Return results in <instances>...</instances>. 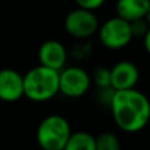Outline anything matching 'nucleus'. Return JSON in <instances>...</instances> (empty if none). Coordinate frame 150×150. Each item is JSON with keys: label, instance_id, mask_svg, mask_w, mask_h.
Instances as JSON below:
<instances>
[{"label": "nucleus", "instance_id": "obj_1", "mask_svg": "<svg viewBox=\"0 0 150 150\" xmlns=\"http://www.w3.org/2000/svg\"><path fill=\"white\" fill-rule=\"evenodd\" d=\"M109 109L116 125L127 133L140 132L150 121V100L136 88L115 91Z\"/></svg>", "mask_w": 150, "mask_h": 150}, {"label": "nucleus", "instance_id": "obj_2", "mask_svg": "<svg viewBox=\"0 0 150 150\" xmlns=\"http://www.w3.org/2000/svg\"><path fill=\"white\" fill-rule=\"evenodd\" d=\"M24 96L36 103H44L59 93V71L47 69L45 66H34L25 75Z\"/></svg>", "mask_w": 150, "mask_h": 150}, {"label": "nucleus", "instance_id": "obj_3", "mask_svg": "<svg viewBox=\"0 0 150 150\" xmlns=\"http://www.w3.org/2000/svg\"><path fill=\"white\" fill-rule=\"evenodd\" d=\"M71 133L70 122L66 117L49 115L40 122L36 140L42 150H63Z\"/></svg>", "mask_w": 150, "mask_h": 150}, {"label": "nucleus", "instance_id": "obj_4", "mask_svg": "<svg viewBox=\"0 0 150 150\" xmlns=\"http://www.w3.org/2000/svg\"><path fill=\"white\" fill-rule=\"evenodd\" d=\"M98 34L101 45L109 50L124 49L133 40L130 24L119 16H115L104 21L99 26Z\"/></svg>", "mask_w": 150, "mask_h": 150}, {"label": "nucleus", "instance_id": "obj_5", "mask_svg": "<svg viewBox=\"0 0 150 150\" xmlns=\"http://www.w3.org/2000/svg\"><path fill=\"white\" fill-rule=\"evenodd\" d=\"M99 20L95 12L82 8H75L66 15L63 20V28L69 36L76 40L90 38L99 30Z\"/></svg>", "mask_w": 150, "mask_h": 150}, {"label": "nucleus", "instance_id": "obj_6", "mask_svg": "<svg viewBox=\"0 0 150 150\" xmlns=\"http://www.w3.org/2000/svg\"><path fill=\"white\" fill-rule=\"evenodd\" d=\"M91 75L79 66H69L59 71V93L66 98H80L90 90Z\"/></svg>", "mask_w": 150, "mask_h": 150}, {"label": "nucleus", "instance_id": "obj_7", "mask_svg": "<svg viewBox=\"0 0 150 150\" xmlns=\"http://www.w3.org/2000/svg\"><path fill=\"white\" fill-rule=\"evenodd\" d=\"M69 52L66 46L58 40H47L42 42L38 49L40 65L55 71H61L66 67Z\"/></svg>", "mask_w": 150, "mask_h": 150}, {"label": "nucleus", "instance_id": "obj_8", "mask_svg": "<svg viewBox=\"0 0 150 150\" xmlns=\"http://www.w3.org/2000/svg\"><path fill=\"white\" fill-rule=\"evenodd\" d=\"M111 87L115 91L136 88L140 79V70L132 61H119L111 69Z\"/></svg>", "mask_w": 150, "mask_h": 150}, {"label": "nucleus", "instance_id": "obj_9", "mask_svg": "<svg viewBox=\"0 0 150 150\" xmlns=\"http://www.w3.org/2000/svg\"><path fill=\"white\" fill-rule=\"evenodd\" d=\"M24 96L23 75L13 69L0 70V100L13 103Z\"/></svg>", "mask_w": 150, "mask_h": 150}, {"label": "nucleus", "instance_id": "obj_10", "mask_svg": "<svg viewBox=\"0 0 150 150\" xmlns=\"http://www.w3.org/2000/svg\"><path fill=\"white\" fill-rule=\"evenodd\" d=\"M149 8L150 0H117L115 5L116 16L128 23L144 18Z\"/></svg>", "mask_w": 150, "mask_h": 150}, {"label": "nucleus", "instance_id": "obj_11", "mask_svg": "<svg viewBox=\"0 0 150 150\" xmlns=\"http://www.w3.org/2000/svg\"><path fill=\"white\" fill-rule=\"evenodd\" d=\"M63 150H96L95 137L86 130L71 133Z\"/></svg>", "mask_w": 150, "mask_h": 150}, {"label": "nucleus", "instance_id": "obj_12", "mask_svg": "<svg viewBox=\"0 0 150 150\" xmlns=\"http://www.w3.org/2000/svg\"><path fill=\"white\" fill-rule=\"evenodd\" d=\"M96 150H121L120 140L115 133L104 132L95 137Z\"/></svg>", "mask_w": 150, "mask_h": 150}, {"label": "nucleus", "instance_id": "obj_13", "mask_svg": "<svg viewBox=\"0 0 150 150\" xmlns=\"http://www.w3.org/2000/svg\"><path fill=\"white\" fill-rule=\"evenodd\" d=\"M91 82L95 83L98 88L111 87V71H109V69L104 67V66L95 69L92 76H91Z\"/></svg>", "mask_w": 150, "mask_h": 150}, {"label": "nucleus", "instance_id": "obj_14", "mask_svg": "<svg viewBox=\"0 0 150 150\" xmlns=\"http://www.w3.org/2000/svg\"><path fill=\"white\" fill-rule=\"evenodd\" d=\"M130 24V30H132L133 37H145V34L148 33L150 29L149 24L146 23L145 18H140V20H134Z\"/></svg>", "mask_w": 150, "mask_h": 150}, {"label": "nucleus", "instance_id": "obj_15", "mask_svg": "<svg viewBox=\"0 0 150 150\" xmlns=\"http://www.w3.org/2000/svg\"><path fill=\"white\" fill-rule=\"evenodd\" d=\"M98 100L100 101V104H103L104 107L111 105L112 99L115 95V90L112 87H107V88H98Z\"/></svg>", "mask_w": 150, "mask_h": 150}, {"label": "nucleus", "instance_id": "obj_16", "mask_svg": "<svg viewBox=\"0 0 150 150\" xmlns=\"http://www.w3.org/2000/svg\"><path fill=\"white\" fill-rule=\"evenodd\" d=\"M75 4L78 5V8L87 11H95L98 8L103 7V4L105 3V0H74Z\"/></svg>", "mask_w": 150, "mask_h": 150}, {"label": "nucleus", "instance_id": "obj_17", "mask_svg": "<svg viewBox=\"0 0 150 150\" xmlns=\"http://www.w3.org/2000/svg\"><path fill=\"white\" fill-rule=\"evenodd\" d=\"M144 46H145L146 53L150 55V29L148 30V33L145 34V37H144Z\"/></svg>", "mask_w": 150, "mask_h": 150}, {"label": "nucleus", "instance_id": "obj_18", "mask_svg": "<svg viewBox=\"0 0 150 150\" xmlns=\"http://www.w3.org/2000/svg\"><path fill=\"white\" fill-rule=\"evenodd\" d=\"M146 20V23L149 24V26H150V8L148 9V12H146V15H145V17H144Z\"/></svg>", "mask_w": 150, "mask_h": 150}]
</instances>
